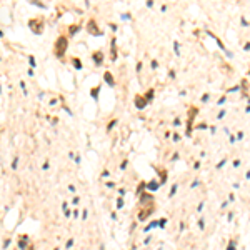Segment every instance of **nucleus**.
<instances>
[{
    "label": "nucleus",
    "instance_id": "f257e3e1",
    "mask_svg": "<svg viewBox=\"0 0 250 250\" xmlns=\"http://www.w3.org/2000/svg\"><path fill=\"white\" fill-rule=\"evenodd\" d=\"M65 49H67V38L65 37H60L59 38V40H57V55H59V57H62V55H64L65 54Z\"/></svg>",
    "mask_w": 250,
    "mask_h": 250
},
{
    "label": "nucleus",
    "instance_id": "f8f14e48",
    "mask_svg": "<svg viewBox=\"0 0 250 250\" xmlns=\"http://www.w3.org/2000/svg\"><path fill=\"white\" fill-rule=\"evenodd\" d=\"M157 65H158L157 62H155V60H152V69H157Z\"/></svg>",
    "mask_w": 250,
    "mask_h": 250
},
{
    "label": "nucleus",
    "instance_id": "9b49d317",
    "mask_svg": "<svg viewBox=\"0 0 250 250\" xmlns=\"http://www.w3.org/2000/svg\"><path fill=\"white\" fill-rule=\"evenodd\" d=\"M72 243H74V240H69V242H67V248H70Z\"/></svg>",
    "mask_w": 250,
    "mask_h": 250
},
{
    "label": "nucleus",
    "instance_id": "0eeeda50",
    "mask_svg": "<svg viewBox=\"0 0 250 250\" xmlns=\"http://www.w3.org/2000/svg\"><path fill=\"white\" fill-rule=\"evenodd\" d=\"M174 49H175V54H177V55H180V52H179V44H177V42L174 44Z\"/></svg>",
    "mask_w": 250,
    "mask_h": 250
},
{
    "label": "nucleus",
    "instance_id": "423d86ee",
    "mask_svg": "<svg viewBox=\"0 0 250 250\" xmlns=\"http://www.w3.org/2000/svg\"><path fill=\"white\" fill-rule=\"evenodd\" d=\"M74 64H75L77 69H82V64H80V60H79V59H75V60H74Z\"/></svg>",
    "mask_w": 250,
    "mask_h": 250
},
{
    "label": "nucleus",
    "instance_id": "7ed1b4c3",
    "mask_svg": "<svg viewBox=\"0 0 250 250\" xmlns=\"http://www.w3.org/2000/svg\"><path fill=\"white\" fill-rule=\"evenodd\" d=\"M135 103H137V107H138V108H143V105H145L147 102H145L143 99H140V97H138V99L135 100Z\"/></svg>",
    "mask_w": 250,
    "mask_h": 250
},
{
    "label": "nucleus",
    "instance_id": "1a4fd4ad",
    "mask_svg": "<svg viewBox=\"0 0 250 250\" xmlns=\"http://www.w3.org/2000/svg\"><path fill=\"white\" fill-rule=\"evenodd\" d=\"M97 92H99V87L92 90V95H94V99H97Z\"/></svg>",
    "mask_w": 250,
    "mask_h": 250
},
{
    "label": "nucleus",
    "instance_id": "4468645a",
    "mask_svg": "<svg viewBox=\"0 0 250 250\" xmlns=\"http://www.w3.org/2000/svg\"><path fill=\"white\" fill-rule=\"evenodd\" d=\"M77 32V27H70V33H75Z\"/></svg>",
    "mask_w": 250,
    "mask_h": 250
},
{
    "label": "nucleus",
    "instance_id": "f03ea898",
    "mask_svg": "<svg viewBox=\"0 0 250 250\" xmlns=\"http://www.w3.org/2000/svg\"><path fill=\"white\" fill-rule=\"evenodd\" d=\"M103 79H105V82H107L108 85H113V77H112V74H110V72H105Z\"/></svg>",
    "mask_w": 250,
    "mask_h": 250
},
{
    "label": "nucleus",
    "instance_id": "2eb2a0df",
    "mask_svg": "<svg viewBox=\"0 0 250 250\" xmlns=\"http://www.w3.org/2000/svg\"><path fill=\"white\" fill-rule=\"evenodd\" d=\"M245 50H250V44H245Z\"/></svg>",
    "mask_w": 250,
    "mask_h": 250
},
{
    "label": "nucleus",
    "instance_id": "ddd939ff",
    "mask_svg": "<svg viewBox=\"0 0 250 250\" xmlns=\"http://www.w3.org/2000/svg\"><path fill=\"white\" fill-rule=\"evenodd\" d=\"M175 190H177V185H174V187H172V192H170V195H174V194H175Z\"/></svg>",
    "mask_w": 250,
    "mask_h": 250
},
{
    "label": "nucleus",
    "instance_id": "6e6552de",
    "mask_svg": "<svg viewBox=\"0 0 250 250\" xmlns=\"http://www.w3.org/2000/svg\"><path fill=\"white\" fill-rule=\"evenodd\" d=\"M153 97V90H148V94H147V100H150Z\"/></svg>",
    "mask_w": 250,
    "mask_h": 250
},
{
    "label": "nucleus",
    "instance_id": "20e7f679",
    "mask_svg": "<svg viewBox=\"0 0 250 250\" xmlns=\"http://www.w3.org/2000/svg\"><path fill=\"white\" fill-rule=\"evenodd\" d=\"M94 59H95L97 64H102V54H100V52H95V54H94Z\"/></svg>",
    "mask_w": 250,
    "mask_h": 250
},
{
    "label": "nucleus",
    "instance_id": "39448f33",
    "mask_svg": "<svg viewBox=\"0 0 250 250\" xmlns=\"http://www.w3.org/2000/svg\"><path fill=\"white\" fill-rule=\"evenodd\" d=\"M157 187H158L157 182H150V184H148V190H157Z\"/></svg>",
    "mask_w": 250,
    "mask_h": 250
},
{
    "label": "nucleus",
    "instance_id": "9d476101",
    "mask_svg": "<svg viewBox=\"0 0 250 250\" xmlns=\"http://www.w3.org/2000/svg\"><path fill=\"white\" fill-rule=\"evenodd\" d=\"M227 250H235V243L233 242H230V245H228V248Z\"/></svg>",
    "mask_w": 250,
    "mask_h": 250
}]
</instances>
